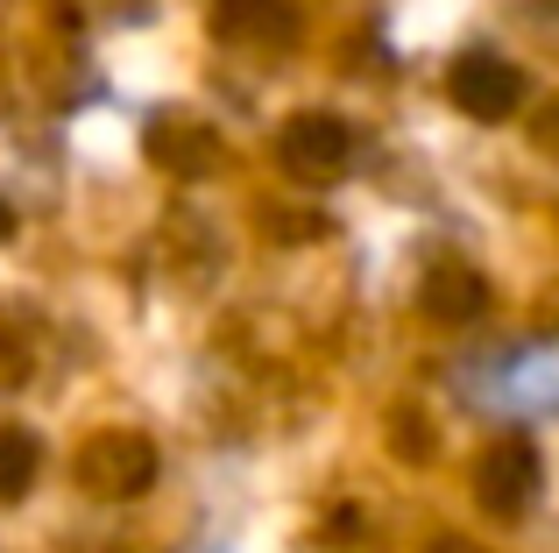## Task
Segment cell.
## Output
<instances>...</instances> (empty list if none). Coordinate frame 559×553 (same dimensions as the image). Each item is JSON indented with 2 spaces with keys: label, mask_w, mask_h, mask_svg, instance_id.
Here are the masks:
<instances>
[{
  "label": "cell",
  "mask_w": 559,
  "mask_h": 553,
  "mask_svg": "<svg viewBox=\"0 0 559 553\" xmlns=\"http://www.w3.org/2000/svg\"><path fill=\"white\" fill-rule=\"evenodd\" d=\"M36 469H43V447H36V433H22V426H0V504L28 497Z\"/></svg>",
  "instance_id": "52a82bcc"
},
{
  "label": "cell",
  "mask_w": 559,
  "mask_h": 553,
  "mask_svg": "<svg viewBox=\"0 0 559 553\" xmlns=\"http://www.w3.org/2000/svg\"><path fill=\"white\" fill-rule=\"evenodd\" d=\"M432 553H475V546H467V540H439Z\"/></svg>",
  "instance_id": "9c48e42d"
},
{
  "label": "cell",
  "mask_w": 559,
  "mask_h": 553,
  "mask_svg": "<svg viewBox=\"0 0 559 553\" xmlns=\"http://www.w3.org/2000/svg\"><path fill=\"white\" fill-rule=\"evenodd\" d=\"M475 497L489 504L496 518H524L538 497V447L532 440H496L475 469Z\"/></svg>",
  "instance_id": "277c9868"
},
{
  "label": "cell",
  "mask_w": 559,
  "mask_h": 553,
  "mask_svg": "<svg viewBox=\"0 0 559 553\" xmlns=\"http://www.w3.org/2000/svg\"><path fill=\"white\" fill-rule=\"evenodd\" d=\"M481 298H489V284H481L475 270H461V263H439L432 284H425V305H432L439 319H475Z\"/></svg>",
  "instance_id": "5b68a950"
},
{
  "label": "cell",
  "mask_w": 559,
  "mask_h": 553,
  "mask_svg": "<svg viewBox=\"0 0 559 553\" xmlns=\"http://www.w3.org/2000/svg\"><path fill=\"white\" fill-rule=\"evenodd\" d=\"M150 156L170 164V170H199L205 156H213V136L191 128V121H150Z\"/></svg>",
  "instance_id": "ba28073f"
},
{
  "label": "cell",
  "mask_w": 559,
  "mask_h": 553,
  "mask_svg": "<svg viewBox=\"0 0 559 553\" xmlns=\"http://www.w3.org/2000/svg\"><path fill=\"white\" fill-rule=\"evenodd\" d=\"M347 156H355V136H347V121H333V114H298V121H284V136H276V164L305 185L333 178Z\"/></svg>",
  "instance_id": "3957f363"
},
{
  "label": "cell",
  "mask_w": 559,
  "mask_h": 553,
  "mask_svg": "<svg viewBox=\"0 0 559 553\" xmlns=\"http://www.w3.org/2000/svg\"><path fill=\"white\" fill-rule=\"evenodd\" d=\"M79 483L93 497H114V504L142 497L156 483V440H142V433H99V440H85Z\"/></svg>",
  "instance_id": "6da1fadb"
},
{
  "label": "cell",
  "mask_w": 559,
  "mask_h": 553,
  "mask_svg": "<svg viewBox=\"0 0 559 553\" xmlns=\"http://www.w3.org/2000/svg\"><path fill=\"white\" fill-rule=\"evenodd\" d=\"M290 0H219V36H290Z\"/></svg>",
  "instance_id": "8992f818"
},
{
  "label": "cell",
  "mask_w": 559,
  "mask_h": 553,
  "mask_svg": "<svg viewBox=\"0 0 559 553\" xmlns=\"http://www.w3.org/2000/svg\"><path fill=\"white\" fill-rule=\"evenodd\" d=\"M8 227H14V213H8V207H0V235H8Z\"/></svg>",
  "instance_id": "30bf717a"
},
{
  "label": "cell",
  "mask_w": 559,
  "mask_h": 553,
  "mask_svg": "<svg viewBox=\"0 0 559 553\" xmlns=\"http://www.w3.org/2000/svg\"><path fill=\"white\" fill-rule=\"evenodd\" d=\"M447 93H453V107L475 114V121H503V114L524 99V71L510 64V57H496V50H467L461 64L447 71Z\"/></svg>",
  "instance_id": "7a4b0ae2"
}]
</instances>
